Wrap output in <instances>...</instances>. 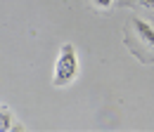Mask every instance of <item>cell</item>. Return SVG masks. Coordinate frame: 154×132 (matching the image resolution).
<instances>
[{"label": "cell", "mask_w": 154, "mask_h": 132, "mask_svg": "<svg viewBox=\"0 0 154 132\" xmlns=\"http://www.w3.org/2000/svg\"><path fill=\"white\" fill-rule=\"evenodd\" d=\"M137 2H140L145 10H154V0H137Z\"/></svg>", "instance_id": "5b68a950"}, {"label": "cell", "mask_w": 154, "mask_h": 132, "mask_svg": "<svg viewBox=\"0 0 154 132\" xmlns=\"http://www.w3.org/2000/svg\"><path fill=\"white\" fill-rule=\"evenodd\" d=\"M10 123H12V118H10V113L0 109V130H10V128H12Z\"/></svg>", "instance_id": "3957f363"}, {"label": "cell", "mask_w": 154, "mask_h": 132, "mask_svg": "<svg viewBox=\"0 0 154 132\" xmlns=\"http://www.w3.org/2000/svg\"><path fill=\"white\" fill-rule=\"evenodd\" d=\"M131 26H133V31L140 36V40L147 45V47H152L154 50V26L152 24H147L145 19H140V17H133L131 19Z\"/></svg>", "instance_id": "7a4b0ae2"}, {"label": "cell", "mask_w": 154, "mask_h": 132, "mask_svg": "<svg viewBox=\"0 0 154 132\" xmlns=\"http://www.w3.org/2000/svg\"><path fill=\"white\" fill-rule=\"evenodd\" d=\"M90 5H93L95 10H109V7L114 5V0H90Z\"/></svg>", "instance_id": "277c9868"}, {"label": "cell", "mask_w": 154, "mask_h": 132, "mask_svg": "<svg viewBox=\"0 0 154 132\" xmlns=\"http://www.w3.org/2000/svg\"><path fill=\"white\" fill-rule=\"evenodd\" d=\"M78 78V54L71 43H64L59 47L57 61H55V73H52V85L55 87H66Z\"/></svg>", "instance_id": "6da1fadb"}]
</instances>
